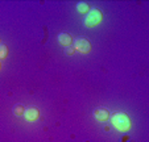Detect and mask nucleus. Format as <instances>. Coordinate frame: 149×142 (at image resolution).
I'll list each match as a JSON object with an SVG mask.
<instances>
[{"instance_id": "nucleus-5", "label": "nucleus", "mask_w": 149, "mask_h": 142, "mask_svg": "<svg viewBox=\"0 0 149 142\" xmlns=\"http://www.w3.org/2000/svg\"><path fill=\"white\" fill-rule=\"evenodd\" d=\"M24 114H25L26 120L33 121V120H36L37 117H38V109L34 108V107H31V108H26L25 111H24Z\"/></svg>"}, {"instance_id": "nucleus-9", "label": "nucleus", "mask_w": 149, "mask_h": 142, "mask_svg": "<svg viewBox=\"0 0 149 142\" xmlns=\"http://www.w3.org/2000/svg\"><path fill=\"white\" fill-rule=\"evenodd\" d=\"M13 112H15V114H17V116L23 114V112H24L23 105H16V107H15V109H13Z\"/></svg>"}, {"instance_id": "nucleus-4", "label": "nucleus", "mask_w": 149, "mask_h": 142, "mask_svg": "<svg viewBox=\"0 0 149 142\" xmlns=\"http://www.w3.org/2000/svg\"><path fill=\"white\" fill-rule=\"evenodd\" d=\"M93 114L98 121H106L108 118V116H110V114H108V111L104 108H96Z\"/></svg>"}, {"instance_id": "nucleus-3", "label": "nucleus", "mask_w": 149, "mask_h": 142, "mask_svg": "<svg viewBox=\"0 0 149 142\" xmlns=\"http://www.w3.org/2000/svg\"><path fill=\"white\" fill-rule=\"evenodd\" d=\"M74 49H77L81 53H88L91 50V45L88 42L87 38L84 37H79V38L75 39V44H74Z\"/></svg>"}, {"instance_id": "nucleus-1", "label": "nucleus", "mask_w": 149, "mask_h": 142, "mask_svg": "<svg viewBox=\"0 0 149 142\" xmlns=\"http://www.w3.org/2000/svg\"><path fill=\"white\" fill-rule=\"evenodd\" d=\"M111 124L115 129L120 132H127L131 128V120L130 117L127 116L123 112H118V113H113L111 116Z\"/></svg>"}, {"instance_id": "nucleus-2", "label": "nucleus", "mask_w": 149, "mask_h": 142, "mask_svg": "<svg viewBox=\"0 0 149 142\" xmlns=\"http://www.w3.org/2000/svg\"><path fill=\"white\" fill-rule=\"evenodd\" d=\"M100 20H102L100 11L96 9V8H94L88 12V15L86 16V19H84V25L88 26V28H93L94 25H96V24L100 22Z\"/></svg>"}, {"instance_id": "nucleus-6", "label": "nucleus", "mask_w": 149, "mask_h": 142, "mask_svg": "<svg viewBox=\"0 0 149 142\" xmlns=\"http://www.w3.org/2000/svg\"><path fill=\"white\" fill-rule=\"evenodd\" d=\"M58 42L62 45V46H68L71 42V37L69 33H59L58 36Z\"/></svg>"}, {"instance_id": "nucleus-10", "label": "nucleus", "mask_w": 149, "mask_h": 142, "mask_svg": "<svg viewBox=\"0 0 149 142\" xmlns=\"http://www.w3.org/2000/svg\"><path fill=\"white\" fill-rule=\"evenodd\" d=\"M73 51H74L73 47H66V53L68 54H73Z\"/></svg>"}, {"instance_id": "nucleus-8", "label": "nucleus", "mask_w": 149, "mask_h": 142, "mask_svg": "<svg viewBox=\"0 0 149 142\" xmlns=\"http://www.w3.org/2000/svg\"><path fill=\"white\" fill-rule=\"evenodd\" d=\"M7 54H8V49H7L6 45H1L0 46V59H4L7 57Z\"/></svg>"}, {"instance_id": "nucleus-7", "label": "nucleus", "mask_w": 149, "mask_h": 142, "mask_svg": "<svg viewBox=\"0 0 149 142\" xmlns=\"http://www.w3.org/2000/svg\"><path fill=\"white\" fill-rule=\"evenodd\" d=\"M77 8H78V11L81 12V13H86V12L88 11V4L87 3H79L78 6H77Z\"/></svg>"}]
</instances>
